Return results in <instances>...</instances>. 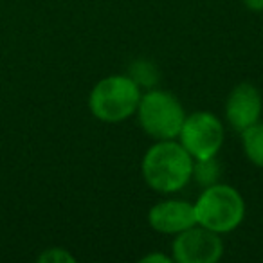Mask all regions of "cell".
I'll use <instances>...</instances> for the list:
<instances>
[{
    "label": "cell",
    "mask_w": 263,
    "mask_h": 263,
    "mask_svg": "<svg viewBox=\"0 0 263 263\" xmlns=\"http://www.w3.org/2000/svg\"><path fill=\"white\" fill-rule=\"evenodd\" d=\"M141 173L150 190L159 195H173L190 184L193 157L179 141H157L144 154Z\"/></svg>",
    "instance_id": "1"
},
{
    "label": "cell",
    "mask_w": 263,
    "mask_h": 263,
    "mask_svg": "<svg viewBox=\"0 0 263 263\" xmlns=\"http://www.w3.org/2000/svg\"><path fill=\"white\" fill-rule=\"evenodd\" d=\"M143 88L128 74H112L94 85L88 96V110L98 121L117 124L136 116Z\"/></svg>",
    "instance_id": "2"
},
{
    "label": "cell",
    "mask_w": 263,
    "mask_h": 263,
    "mask_svg": "<svg viewBox=\"0 0 263 263\" xmlns=\"http://www.w3.org/2000/svg\"><path fill=\"white\" fill-rule=\"evenodd\" d=\"M198 226L216 234H227L241 226L245 218V200L236 187L216 182L204 187L193 204Z\"/></svg>",
    "instance_id": "3"
},
{
    "label": "cell",
    "mask_w": 263,
    "mask_h": 263,
    "mask_svg": "<svg viewBox=\"0 0 263 263\" xmlns=\"http://www.w3.org/2000/svg\"><path fill=\"white\" fill-rule=\"evenodd\" d=\"M136 116L144 134L155 141L177 139L186 119L179 99L159 88H150L141 96Z\"/></svg>",
    "instance_id": "4"
},
{
    "label": "cell",
    "mask_w": 263,
    "mask_h": 263,
    "mask_svg": "<svg viewBox=\"0 0 263 263\" xmlns=\"http://www.w3.org/2000/svg\"><path fill=\"white\" fill-rule=\"evenodd\" d=\"M177 139L195 161L216 157L226 141V132L222 121L215 114L198 110L186 116Z\"/></svg>",
    "instance_id": "5"
},
{
    "label": "cell",
    "mask_w": 263,
    "mask_h": 263,
    "mask_svg": "<svg viewBox=\"0 0 263 263\" xmlns=\"http://www.w3.org/2000/svg\"><path fill=\"white\" fill-rule=\"evenodd\" d=\"M222 254V236L198 223L175 234L172 243V258L179 263H216Z\"/></svg>",
    "instance_id": "6"
},
{
    "label": "cell",
    "mask_w": 263,
    "mask_h": 263,
    "mask_svg": "<svg viewBox=\"0 0 263 263\" xmlns=\"http://www.w3.org/2000/svg\"><path fill=\"white\" fill-rule=\"evenodd\" d=\"M263 96L256 85L243 81L233 87L226 99V121L234 132L241 134L261 121Z\"/></svg>",
    "instance_id": "7"
},
{
    "label": "cell",
    "mask_w": 263,
    "mask_h": 263,
    "mask_svg": "<svg viewBox=\"0 0 263 263\" xmlns=\"http://www.w3.org/2000/svg\"><path fill=\"white\" fill-rule=\"evenodd\" d=\"M148 223L161 234H179L195 226V209L191 202L168 198L161 200L148 211Z\"/></svg>",
    "instance_id": "8"
},
{
    "label": "cell",
    "mask_w": 263,
    "mask_h": 263,
    "mask_svg": "<svg viewBox=\"0 0 263 263\" xmlns=\"http://www.w3.org/2000/svg\"><path fill=\"white\" fill-rule=\"evenodd\" d=\"M240 136L241 148L249 162L258 168H263V121H258L256 124L249 126Z\"/></svg>",
    "instance_id": "9"
},
{
    "label": "cell",
    "mask_w": 263,
    "mask_h": 263,
    "mask_svg": "<svg viewBox=\"0 0 263 263\" xmlns=\"http://www.w3.org/2000/svg\"><path fill=\"white\" fill-rule=\"evenodd\" d=\"M128 76L136 81L141 88H146V90L155 88L159 80H161V72H159L157 65L146 58L134 60L130 63V67H128Z\"/></svg>",
    "instance_id": "10"
},
{
    "label": "cell",
    "mask_w": 263,
    "mask_h": 263,
    "mask_svg": "<svg viewBox=\"0 0 263 263\" xmlns=\"http://www.w3.org/2000/svg\"><path fill=\"white\" fill-rule=\"evenodd\" d=\"M220 175H222V166H220L216 157L195 159L193 161L191 179L200 187H209V186H213V184L220 182Z\"/></svg>",
    "instance_id": "11"
},
{
    "label": "cell",
    "mask_w": 263,
    "mask_h": 263,
    "mask_svg": "<svg viewBox=\"0 0 263 263\" xmlns=\"http://www.w3.org/2000/svg\"><path fill=\"white\" fill-rule=\"evenodd\" d=\"M38 261H42V263H74L76 258H74L69 251H65V249L51 247L38 256Z\"/></svg>",
    "instance_id": "12"
},
{
    "label": "cell",
    "mask_w": 263,
    "mask_h": 263,
    "mask_svg": "<svg viewBox=\"0 0 263 263\" xmlns=\"http://www.w3.org/2000/svg\"><path fill=\"white\" fill-rule=\"evenodd\" d=\"M172 256H166L164 252H150V254L143 256L141 263H172Z\"/></svg>",
    "instance_id": "13"
},
{
    "label": "cell",
    "mask_w": 263,
    "mask_h": 263,
    "mask_svg": "<svg viewBox=\"0 0 263 263\" xmlns=\"http://www.w3.org/2000/svg\"><path fill=\"white\" fill-rule=\"evenodd\" d=\"M245 9L252 13H261L263 11V0H241Z\"/></svg>",
    "instance_id": "14"
}]
</instances>
